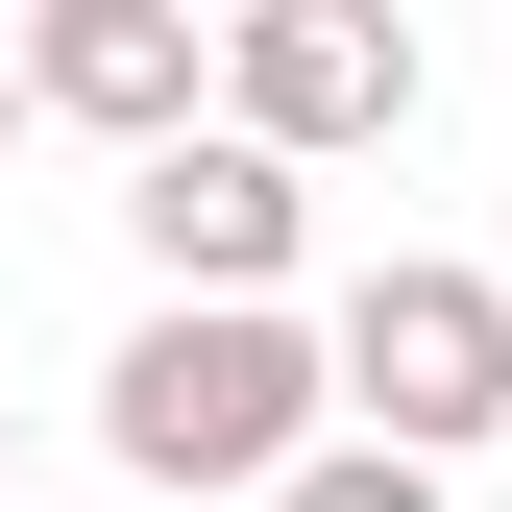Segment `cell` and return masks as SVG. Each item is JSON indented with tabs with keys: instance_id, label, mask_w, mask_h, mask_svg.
Masks as SVG:
<instances>
[{
	"instance_id": "cell-7",
	"label": "cell",
	"mask_w": 512,
	"mask_h": 512,
	"mask_svg": "<svg viewBox=\"0 0 512 512\" xmlns=\"http://www.w3.org/2000/svg\"><path fill=\"white\" fill-rule=\"evenodd\" d=\"M0 147H25V49H0Z\"/></svg>"
},
{
	"instance_id": "cell-6",
	"label": "cell",
	"mask_w": 512,
	"mask_h": 512,
	"mask_svg": "<svg viewBox=\"0 0 512 512\" xmlns=\"http://www.w3.org/2000/svg\"><path fill=\"white\" fill-rule=\"evenodd\" d=\"M269 512H439V464H391V439H317V464H293Z\"/></svg>"
},
{
	"instance_id": "cell-2",
	"label": "cell",
	"mask_w": 512,
	"mask_h": 512,
	"mask_svg": "<svg viewBox=\"0 0 512 512\" xmlns=\"http://www.w3.org/2000/svg\"><path fill=\"white\" fill-rule=\"evenodd\" d=\"M317 366H342V415L391 439V464H464V439H512V269L391 244V269L317 317Z\"/></svg>"
},
{
	"instance_id": "cell-8",
	"label": "cell",
	"mask_w": 512,
	"mask_h": 512,
	"mask_svg": "<svg viewBox=\"0 0 512 512\" xmlns=\"http://www.w3.org/2000/svg\"><path fill=\"white\" fill-rule=\"evenodd\" d=\"M0 439H25V391H0ZM0 512H25V488H0Z\"/></svg>"
},
{
	"instance_id": "cell-4",
	"label": "cell",
	"mask_w": 512,
	"mask_h": 512,
	"mask_svg": "<svg viewBox=\"0 0 512 512\" xmlns=\"http://www.w3.org/2000/svg\"><path fill=\"white\" fill-rule=\"evenodd\" d=\"M122 220H147L171 317H293V244H317V171H269L244 122H196V147L122 171Z\"/></svg>"
},
{
	"instance_id": "cell-5",
	"label": "cell",
	"mask_w": 512,
	"mask_h": 512,
	"mask_svg": "<svg viewBox=\"0 0 512 512\" xmlns=\"http://www.w3.org/2000/svg\"><path fill=\"white\" fill-rule=\"evenodd\" d=\"M196 98H220L196 0H49V25H25V122H98L122 171H147V147H196Z\"/></svg>"
},
{
	"instance_id": "cell-3",
	"label": "cell",
	"mask_w": 512,
	"mask_h": 512,
	"mask_svg": "<svg viewBox=\"0 0 512 512\" xmlns=\"http://www.w3.org/2000/svg\"><path fill=\"white\" fill-rule=\"evenodd\" d=\"M220 122L269 171L391 147V122H415V25H391V0H244V25H220Z\"/></svg>"
},
{
	"instance_id": "cell-1",
	"label": "cell",
	"mask_w": 512,
	"mask_h": 512,
	"mask_svg": "<svg viewBox=\"0 0 512 512\" xmlns=\"http://www.w3.org/2000/svg\"><path fill=\"white\" fill-rule=\"evenodd\" d=\"M317 415H342V366H317V317H147V342L98 366V439H122V488H244L269 512L317 464Z\"/></svg>"
}]
</instances>
